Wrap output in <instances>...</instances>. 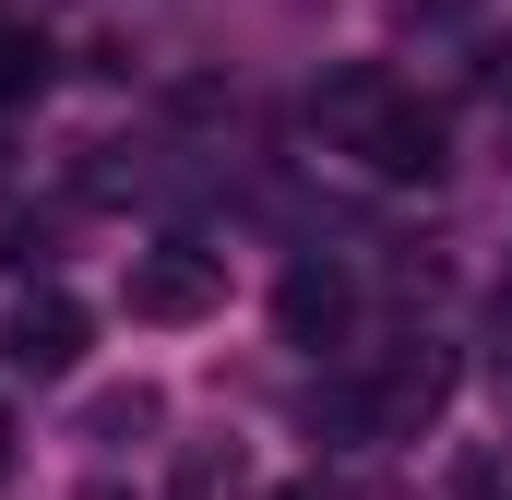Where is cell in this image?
Listing matches in <instances>:
<instances>
[{
	"label": "cell",
	"mask_w": 512,
	"mask_h": 500,
	"mask_svg": "<svg viewBox=\"0 0 512 500\" xmlns=\"http://www.w3.org/2000/svg\"><path fill=\"white\" fill-rule=\"evenodd\" d=\"M131 322H203L215 298H227V274H215V250H191V239H155V250H131Z\"/></svg>",
	"instance_id": "1"
},
{
	"label": "cell",
	"mask_w": 512,
	"mask_h": 500,
	"mask_svg": "<svg viewBox=\"0 0 512 500\" xmlns=\"http://www.w3.org/2000/svg\"><path fill=\"white\" fill-rule=\"evenodd\" d=\"M262 500H322V489H262Z\"/></svg>",
	"instance_id": "7"
},
{
	"label": "cell",
	"mask_w": 512,
	"mask_h": 500,
	"mask_svg": "<svg viewBox=\"0 0 512 500\" xmlns=\"http://www.w3.org/2000/svg\"><path fill=\"white\" fill-rule=\"evenodd\" d=\"M0 477H12V417H0Z\"/></svg>",
	"instance_id": "6"
},
{
	"label": "cell",
	"mask_w": 512,
	"mask_h": 500,
	"mask_svg": "<svg viewBox=\"0 0 512 500\" xmlns=\"http://www.w3.org/2000/svg\"><path fill=\"white\" fill-rule=\"evenodd\" d=\"M0 370H24V381H72V370H84V310H72L60 286H24V298L0 310Z\"/></svg>",
	"instance_id": "2"
},
{
	"label": "cell",
	"mask_w": 512,
	"mask_h": 500,
	"mask_svg": "<svg viewBox=\"0 0 512 500\" xmlns=\"http://www.w3.org/2000/svg\"><path fill=\"white\" fill-rule=\"evenodd\" d=\"M358 167H370V179H441V108L382 96V108L358 120Z\"/></svg>",
	"instance_id": "3"
},
{
	"label": "cell",
	"mask_w": 512,
	"mask_h": 500,
	"mask_svg": "<svg viewBox=\"0 0 512 500\" xmlns=\"http://www.w3.org/2000/svg\"><path fill=\"white\" fill-rule=\"evenodd\" d=\"M36 84H48V36L0 24V96H36Z\"/></svg>",
	"instance_id": "5"
},
{
	"label": "cell",
	"mask_w": 512,
	"mask_h": 500,
	"mask_svg": "<svg viewBox=\"0 0 512 500\" xmlns=\"http://www.w3.org/2000/svg\"><path fill=\"white\" fill-rule=\"evenodd\" d=\"M346 310H358V298H346V274H334V262H298V274L274 286V322H286V346H310V358L346 334Z\"/></svg>",
	"instance_id": "4"
}]
</instances>
